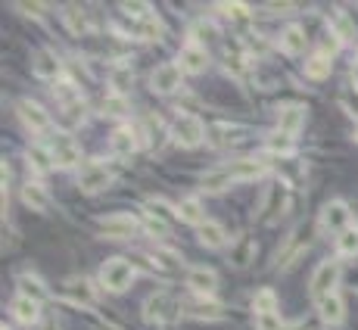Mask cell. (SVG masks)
Wrapping results in <instances>:
<instances>
[{"mask_svg": "<svg viewBox=\"0 0 358 330\" xmlns=\"http://www.w3.org/2000/svg\"><path fill=\"white\" fill-rule=\"evenodd\" d=\"M265 172H268V165H265L262 159L240 156V159L225 162V165L206 172V174H202V181H200V187L206 193H221V190H227L231 184H237V181H256V178H262Z\"/></svg>", "mask_w": 358, "mask_h": 330, "instance_id": "cell-1", "label": "cell"}, {"mask_svg": "<svg viewBox=\"0 0 358 330\" xmlns=\"http://www.w3.org/2000/svg\"><path fill=\"white\" fill-rule=\"evenodd\" d=\"M184 315V302L175 299L171 293H153L144 302V321L147 324H162V327H171L178 324Z\"/></svg>", "mask_w": 358, "mask_h": 330, "instance_id": "cell-2", "label": "cell"}, {"mask_svg": "<svg viewBox=\"0 0 358 330\" xmlns=\"http://www.w3.org/2000/svg\"><path fill=\"white\" fill-rule=\"evenodd\" d=\"M97 280H100V286L109 293H125L128 286L134 284L131 259H106L100 265V271H97Z\"/></svg>", "mask_w": 358, "mask_h": 330, "instance_id": "cell-3", "label": "cell"}, {"mask_svg": "<svg viewBox=\"0 0 358 330\" xmlns=\"http://www.w3.org/2000/svg\"><path fill=\"white\" fill-rule=\"evenodd\" d=\"M169 131H171V137H175V143H181V147H187V149L200 147L209 137V128L202 125L200 116H194V112H178Z\"/></svg>", "mask_w": 358, "mask_h": 330, "instance_id": "cell-4", "label": "cell"}, {"mask_svg": "<svg viewBox=\"0 0 358 330\" xmlns=\"http://www.w3.org/2000/svg\"><path fill=\"white\" fill-rule=\"evenodd\" d=\"M47 153H50L53 165L57 168H75L78 162H82V149H78V143L72 140L69 134H63V131H57V134H47Z\"/></svg>", "mask_w": 358, "mask_h": 330, "instance_id": "cell-5", "label": "cell"}, {"mask_svg": "<svg viewBox=\"0 0 358 330\" xmlns=\"http://www.w3.org/2000/svg\"><path fill=\"white\" fill-rule=\"evenodd\" d=\"M337 284H339V265L327 259V262H321V265L314 268L308 290H312V296L321 302L324 296H333V293H337Z\"/></svg>", "mask_w": 358, "mask_h": 330, "instance_id": "cell-6", "label": "cell"}, {"mask_svg": "<svg viewBox=\"0 0 358 330\" xmlns=\"http://www.w3.org/2000/svg\"><path fill=\"white\" fill-rule=\"evenodd\" d=\"M100 228L106 237H134L140 234L144 221L131 212H109V215H100Z\"/></svg>", "mask_w": 358, "mask_h": 330, "instance_id": "cell-7", "label": "cell"}, {"mask_svg": "<svg viewBox=\"0 0 358 330\" xmlns=\"http://www.w3.org/2000/svg\"><path fill=\"white\" fill-rule=\"evenodd\" d=\"M318 224H321V230H327V234H337V237H339V234H343V230L352 224L349 205H346L343 199H330V203L321 209Z\"/></svg>", "mask_w": 358, "mask_h": 330, "instance_id": "cell-8", "label": "cell"}, {"mask_svg": "<svg viewBox=\"0 0 358 330\" xmlns=\"http://www.w3.org/2000/svg\"><path fill=\"white\" fill-rule=\"evenodd\" d=\"M113 184V172H109L103 162H91V165H84L82 172H78V190L82 193H103L106 187Z\"/></svg>", "mask_w": 358, "mask_h": 330, "instance_id": "cell-9", "label": "cell"}, {"mask_svg": "<svg viewBox=\"0 0 358 330\" xmlns=\"http://www.w3.org/2000/svg\"><path fill=\"white\" fill-rule=\"evenodd\" d=\"M16 112H19L22 125H26L28 131H35V134H50V116H47L44 106L32 103V100H19L16 103Z\"/></svg>", "mask_w": 358, "mask_h": 330, "instance_id": "cell-10", "label": "cell"}, {"mask_svg": "<svg viewBox=\"0 0 358 330\" xmlns=\"http://www.w3.org/2000/svg\"><path fill=\"white\" fill-rule=\"evenodd\" d=\"M150 87H153V93H162V97L175 93L178 87H181V66H178V62H162V66H156L150 75Z\"/></svg>", "mask_w": 358, "mask_h": 330, "instance_id": "cell-11", "label": "cell"}, {"mask_svg": "<svg viewBox=\"0 0 358 330\" xmlns=\"http://www.w3.org/2000/svg\"><path fill=\"white\" fill-rule=\"evenodd\" d=\"M63 299H69L72 305H82V309H91V305L97 302L94 280H88V277H69L63 284Z\"/></svg>", "mask_w": 358, "mask_h": 330, "instance_id": "cell-12", "label": "cell"}, {"mask_svg": "<svg viewBox=\"0 0 358 330\" xmlns=\"http://www.w3.org/2000/svg\"><path fill=\"white\" fill-rule=\"evenodd\" d=\"M184 315L196 318V321H218L225 315V309H221V302L215 296H196L184 302Z\"/></svg>", "mask_w": 358, "mask_h": 330, "instance_id": "cell-13", "label": "cell"}, {"mask_svg": "<svg viewBox=\"0 0 358 330\" xmlns=\"http://www.w3.org/2000/svg\"><path fill=\"white\" fill-rule=\"evenodd\" d=\"M178 66H181V72H190V75L206 72V66H209L206 47H202V44H194V41L184 44L181 53H178Z\"/></svg>", "mask_w": 358, "mask_h": 330, "instance_id": "cell-14", "label": "cell"}, {"mask_svg": "<svg viewBox=\"0 0 358 330\" xmlns=\"http://www.w3.org/2000/svg\"><path fill=\"white\" fill-rule=\"evenodd\" d=\"M290 203V190L281 184V181H274V184H268V190H265V209H262V221H274V218H281V212L287 209Z\"/></svg>", "mask_w": 358, "mask_h": 330, "instance_id": "cell-15", "label": "cell"}, {"mask_svg": "<svg viewBox=\"0 0 358 330\" xmlns=\"http://www.w3.org/2000/svg\"><path fill=\"white\" fill-rule=\"evenodd\" d=\"M187 286L196 296H215V290H218V274H215L212 268L196 265L187 271Z\"/></svg>", "mask_w": 358, "mask_h": 330, "instance_id": "cell-16", "label": "cell"}, {"mask_svg": "<svg viewBox=\"0 0 358 330\" xmlns=\"http://www.w3.org/2000/svg\"><path fill=\"white\" fill-rule=\"evenodd\" d=\"M32 72H35V78H41V81H59V75H63V62H59L57 53L41 50V53H35V59H32Z\"/></svg>", "mask_w": 358, "mask_h": 330, "instance_id": "cell-17", "label": "cell"}, {"mask_svg": "<svg viewBox=\"0 0 358 330\" xmlns=\"http://www.w3.org/2000/svg\"><path fill=\"white\" fill-rule=\"evenodd\" d=\"M305 125V106L302 103H283L277 109V131H287L296 137V131Z\"/></svg>", "mask_w": 358, "mask_h": 330, "instance_id": "cell-18", "label": "cell"}, {"mask_svg": "<svg viewBox=\"0 0 358 330\" xmlns=\"http://www.w3.org/2000/svg\"><path fill=\"white\" fill-rule=\"evenodd\" d=\"M16 290H19V296L32 299V302H38V305L50 299V290H47V284L38 274H19V277H16Z\"/></svg>", "mask_w": 358, "mask_h": 330, "instance_id": "cell-19", "label": "cell"}, {"mask_svg": "<svg viewBox=\"0 0 358 330\" xmlns=\"http://www.w3.org/2000/svg\"><path fill=\"white\" fill-rule=\"evenodd\" d=\"M308 47V35L302 25H287V28L281 31V50L287 56H302Z\"/></svg>", "mask_w": 358, "mask_h": 330, "instance_id": "cell-20", "label": "cell"}, {"mask_svg": "<svg viewBox=\"0 0 358 330\" xmlns=\"http://www.w3.org/2000/svg\"><path fill=\"white\" fill-rule=\"evenodd\" d=\"M125 35L140 37V41H156V37L162 35V25H159L156 12H150V16H144V19H128V31H125Z\"/></svg>", "mask_w": 358, "mask_h": 330, "instance_id": "cell-21", "label": "cell"}, {"mask_svg": "<svg viewBox=\"0 0 358 330\" xmlns=\"http://www.w3.org/2000/svg\"><path fill=\"white\" fill-rule=\"evenodd\" d=\"M196 240H200L206 249H225L227 246V230L221 228L218 221H206V224L196 228Z\"/></svg>", "mask_w": 358, "mask_h": 330, "instance_id": "cell-22", "label": "cell"}, {"mask_svg": "<svg viewBox=\"0 0 358 330\" xmlns=\"http://www.w3.org/2000/svg\"><path fill=\"white\" fill-rule=\"evenodd\" d=\"M109 149H113L115 156H131L134 149H138V131L128 128V125L115 128L113 137H109Z\"/></svg>", "mask_w": 358, "mask_h": 330, "instance_id": "cell-23", "label": "cell"}, {"mask_svg": "<svg viewBox=\"0 0 358 330\" xmlns=\"http://www.w3.org/2000/svg\"><path fill=\"white\" fill-rule=\"evenodd\" d=\"M318 315H321V321L327 324V327H337V324H343V318H346V305H343V299L333 293V296H324L318 302Z\"/></svg>", "mask_w": 358, "mask_h": 330, "instance_id": "cell-24", "label": "cell"}, {"mask_svg": "<svg viewBox=\"0 0 358 330\" xmlns=\"http://www.w3.org/2000/svg\"><path fill=\"white\" fill-rule=\"evenodd\" d=\"M22 203H26L28 209H35V212H47V205H50V193H47L38 181H28V184L22 187Z\"/></svg>", "mask_w": 358, "mask_h": 330, "instance_id": "cell-25", "label": "cell"}, {"mask_svg": "<svg viewBox=\"0 0 358 330\" xmlns=\"http://www.w3.org/2000/svg\"><path fill=\"white\" fill-rule=\"evenodd\" d=\"M175 215H178V218H181V221L194 224V228H200V224H206V212H202L200 199H194V196L181 199V203H178V205H175Z\"/></svg>", "mask_w": 358, "mask_h": 330, "instance_id": "cell-26", "label": "cell"}, {"mask_svg": "<svg viewBox=\"0 0 358 330\" xmlns=\"http://www.w3.org/2000/svg\"><path fill=\"white\" fill-rule=\"evenodd\" d=\"M13 318L19 324H38V318H41V305L38 302H32V299H26V296H16L13 299Z\"/></svg>", "mask_w": 358, "mask_h": 330, "instance_id": "cell-27", "label": "cell"}, {"mask_svg": "<svg viewBox=\"0 0 358 330\" xmlns=\"http://www.w3.org/2000/svg\"><path fill=\"white\" fill-rule=\"evenodd\" d=\"M63 22H66V28H69L72 35H88V31H91L88 12H84L82 6H75V3H69L63 10Z\"/></svg>", "mask_w": 358, "mask_h": 330, "instance_id": "cell-28", "label": "cell"}, {"mask_svg": "<svg viewBox=\"0 0 358 330\" xmlns=\"http://www.w3.org/2000/svg\"><path fill=\"white\" fill-rule=\"evenodd\" d=\"M330 68H333V62H330V56L327 53H312L305 59V78H312V81H324L327 75H330Z\"/></svg>", "mask_w": 358, "mask_h": 330, "instance_id": "cell-29", "label": "cell"}, {"mask_svg": "<svg viewBox=\"0 0 358 330\" xmlns=\"http://www.w3.org/2000/svg\"><path fill=\"white\" fill-rule=\"evenodd\" d=\"M265 149H268V153H277V156H290L296 149V137L287 134V131H271V134L265 137Z\"/></svg>", "mask_w": 358, "mask_h": 330, "instance_id": "cell-30", "label": "cell"}, {"mask_svg": "<svg viewBox=\"0 0 358 330\" xmlns=\"http://www.w3.org/2000/svg\"><path fill=\"white\" fill-rule=\"evenodd\" d=\"M252 255H256V240H252V237H240L231 246V255H227V259H231L234 268H246Z\"/></svg>", "mask_w": 358, "mask_h": 330, "instance_id": "cell-31", "label": "cell"}, {"mask_svg": "<svg viewBox=\"0 0 358 330\" xmlns=\"http://www.w3.org/2000/svg\"><path fill=\"white\" fill-rule=\"evenodd\" d=\"M337 255L339 259H355L358 255V224H349V228L337 237Z\"/></svg>", "mask_w": 358, "mask_h": 330, "instance_id": "cell-32", "label": "cell"}, {"mask_svg": "<svg viewBox=\"0 0 358 330\" xmlns=\"http://www.w3.org/2000/svg\"><path fill=\"white\" fill-rule=\"evenodd\" d=\"M252 311H256V315H274L277 311V293L268 290V286H265V290H256L252 293Z\"/></svg>", "mask_w": 358, "mask_h": 330, "instance_id": "cell-33", "label": "cell"}, {"mask_svg": "<svg viewBox=\"0 0 358 330\" xmlns=\"http://www.w3.org/2000/svg\"><path fill=\"white\" fill-rule=\"evenodd\" d=\"M26 162H28V168L38 172V174H44V172L53 168V159H50V153H47V147H32L26 153Z\"/></svg>", "mask_w": 358, "mask_h": 330, "instance_id": "cell-34", "label": "cell"}, {"mask_svg": "<svg viewBox=\"0 0 358 330\" xmlns=\"http://www.w3.org/2000/svg\"><path fill=\"white\" fill-rule=\"evenodd\" d=\"M147 215L153 218V221H162V224H171V218H178L175 215V209H169V203H165V199H147Z\"/></svg>", "mask_w": 358, "mask_h": 330, "instance_id": "cell-35", "label": "cell"}, {"mask_svg": "<svg viewBox=\"0 0 358 330\" xmlns=\"http://www.w3.org/2000/svg\"><path fill=\"white\" fill-rule=\"evenodd\" d=\"M215 6H218L221 16L231 19L234 25H246V22H249V10H246L243 3H215Z\"/></svg>", "mask_w": 358, "mask_h": 330, "instance_id": "cell-36", "label": "cell"}, {"mask_svg": "<svg viewBox=\"0 0 358 330\" xmlns=\"http://www.w3.org/2000/svg\"><path fill=\"white\" fill-rule=\"evenodd\" d=\"M209 137H212L218 147H227V143H234L240 137V128H227V125H218V128L209 131Z\"/></svg>", "mask_w": 358, "mask_h": 330, "instance_id": "cell-37", "label": "cell"}, {"mask_svg": "<svg viewBox=\"0 0 358 330\" xmlns=\"http://www.w3.org/2000/svg\"><path fill=\"white\" fill-rule=\"evenodd\" d=\"M283 327V321L277 318V311L274 315H256V330H281Z\"/></svg>", "mask_w": 358, "mask_h": 330, "instance_id": "cell-38", "label": "cell"}, {"mask_svg": "<svg viewBox=\"0 0 358 330\" xmlns=\"http://www.w3.org/2000/svg\"><path fill=\"white\" fill-rule=\"evenodd\" d=\"M147 137H150L153 147L162 143V122H159V118H147Z\"/></svg>", "mask_w": 358, "mask_h": 330, "instance_id": "cell-39", "label": "cell"}, {"mask_svg": "<svg viewBox=\"0 0 358 330\" xmlns=\"http://www.w3.org/2000/svg\"><path fill=\"white\" fill-rule=\"evenodd\" d=\"M144 228H147V234H153V237H162V234H169V224H162V221H153V218H147V221H144Z\"/></svg>", "mask_w": 358, "mask_h": 330, "instance_id": "cell-40", "label": "cell"}, {"mask_svg": "<svg viewBox=\"0 0 358 330\" xmlns=\"http://www.w3.org/2000/svg\"><path fill=\"white\" fill-rule=\"evenodd\" d=\"M281 330H308V321H305V318H299V321H290V324H283Z\"/></svg>", "mask_w": 358, "mask_h": 330, "instance_id": "cell-41", "label": "cell"}, {"mask_svg": "<svg viewBox=\"0 0 358 330\" xmlns=\"http://www.w3.org/2000/svg\"><path fill=\"white\" fill-rule=\"evenodd\" d=\"M352 78H355V84H358V59H355V66H352Z\"/></svg>", "mask_w": 358, "mask_h": 330, "instance_id": "cell-42", "label": "cell"}, {"mask_svg": "<svg viewBox=\"0 0 358 330\" xmlns=\"http://www.w3.org/2000/svg\"><path fill=\"white\" fill-rule=\"evenodd\" d=\"M97 330H119V327H113V324H100Z\"/></svg>", "mask_w": 358, "mask_h": 330, "instance_id": "cell-43", "label": "cell"}, {"mask_svg": "<svg viewBox=\"0 0 358 330\" xmlns=\"http://www.w3.org/2000/svg\"><path fill=\"white\" fill-rule=\"evenodd\" d=\"M355 143H358V128H355Z\"/></svg>", "mask_w": 358, "mask_h": 330, "instance_id": "cell-44", "label": "cell"}]
</instances>
